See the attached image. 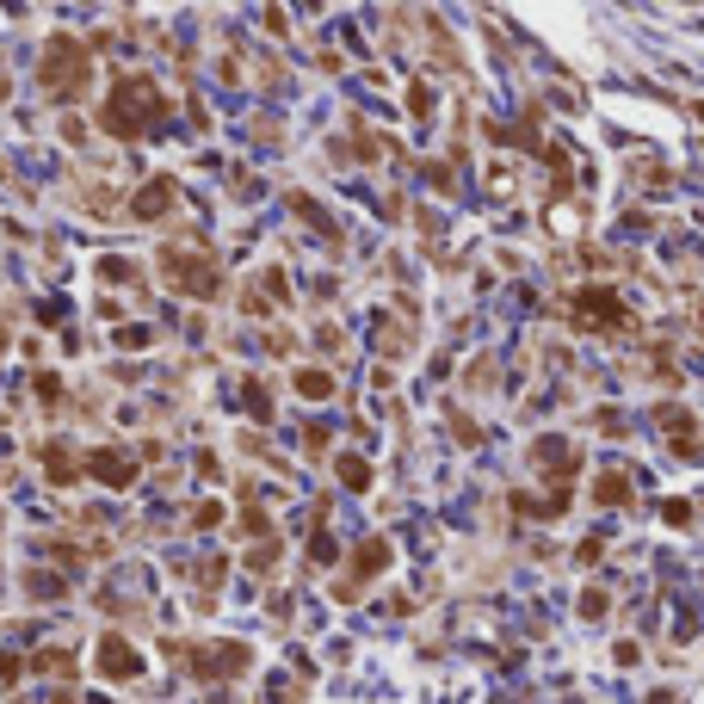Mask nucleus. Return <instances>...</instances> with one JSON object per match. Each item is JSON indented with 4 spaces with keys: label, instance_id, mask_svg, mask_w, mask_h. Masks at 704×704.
Masks as SVG:
<instances>
[{
    "label": "nucleus",
    "instance_id": "1",
    "mask_svg": "<svg viewBox=\"0 0 704 704\" xmlns=\"http://www.w3.org/2000/svg\"><path fill=\"white\" fill-rule=\"evenodd\" d=\"M161 118V94H155L149 81H124L112 94V106H106V131H118V136H143Z\"/></svg>",
    "mask_w": 704,
    "mask_h": 704
},
{
    "label": "nucleus",
    "instance_id": "2",
    "mask_svg": "<svg viewBox=\"0 0 704 704\" xmlns=\"http://www.w3.org/2000/svg\"><path fill=\"white\" fill-rule=\"evenodd\" d=\"M81 44H69V38H57L50 44V62H44V81H50V94H75L81 87Z\"/></svg>",
    "mask_w": 704,
    "mask_h": 704
},
{
    "label": "nucleus",
    "instance_id": "3",
    "mask_svg": "<svg viewBox=\"0 0 704 704\" xmlns=\"http://www.w3.org/2000/svg\"><path fill=\"white\" fill-rule=\"evenodd\" d=\"M575 322L581 328H625V304H618V297H612V291H581V297H575Z\"/></svg>",
    "mask_w": 704,
    "mask_h": 704
},
{
    "label": "nucleus",
    "instance_id": "4",
    "mask_svg": "<svg viewBox=\"0 0 704 704\" xmlns=\"http://www.w3.org/2000/svg\"><path fill=\"white\" fill-rule=\"evenodd\" d=\"M136 667H143V662H136V649L124 643V637H106V643H99V674H112V680H131Z\"/></svg>",
    "mask_w": 704,
    "mask_h": 704
},
{
    "label": "nucleus",
    "instance_id": "5",
    "mask_svg": "<svg viewBox=\"0 0 704 704\" xmlns=\"http://www.w3.org/2000/svg\"><path fill=\"white\" fill-rule=\"evenodd\" d=\"M173 285H186V291H217V272H210V267H192V260H186V254H173Z\"/></svg>",
    "mask_w": 704,
    "mask_h": 704
},
{
    "label": "nucleus",
    "instance_id": "6",
    "mask_svg": "<svg viewBox=\"0 0 704 704\" xmlns=\"http://www.w3.org/2000/svg\"><path fill=\"white\" fill-rule=\"evenodd\" d=\"M87 470L94 477H106V482H131L136 477V464H124L118 452H99V457H87Z\"/></svg>",
    "mask_w": 704,
    "mask_h": 704
},
{
    "label": "nucleus",
    "instance_id": "7",
    "mask_svg": "<svg viewBox=\"0 0 704 704\" xmlns=\"http://www.w3.org/2000/svg\"><path fill=\"white\" fill-rule=\"evenodd\" d=\"M161 205H173V186H168V180H155V186L136 198V217H161Z\"/></svg>",
    "mask_w": 704,
    "mask_h": 704
},
{
    "label": "nucleus",
    "instance_id": "8",
    "mask_svg": "<svg viewBox=\"0 0 704 704\" xmlns=\"http://www.w3.org/2000/svg\"><path fill=\"white\" fill-rule=\"evenodd\" d=\"M600 501H606V507H618V501H630V482H625V477H606V482H600Z\"/></svg>",
    "mask_w": 704,
    "mask_h": 704
},
{
    "label": "nucleus",
    "instance_id": "9",
    "mask_svg": "<svg viewBox=\"0 0 704 704\" xmlns=\"http://www.w3.org/2000/svg\"><path fill=\"white\" fill-rule=\"evenodd\" d=\"M328 390H334V383H328L322 371H304V396H328Z\"/></svg>",
    "mask_w": 704,
    "mask_h": 704
},
{
    "label": "nucleus",
    "instance_id": "10",
    "mask_svg": "<svg viewBox=\"0 0 704 704\" xmlns=\"http://www.w3.org/2000/svg\"><path fill=\"white\" fill-rule=\"evenodd\" d=\"M341 477H346V489H365V464H353V457H346V464H341Z\"/></svg>",
    "mask_w": 704,
    "mask_h": 704
}]
</instances>
